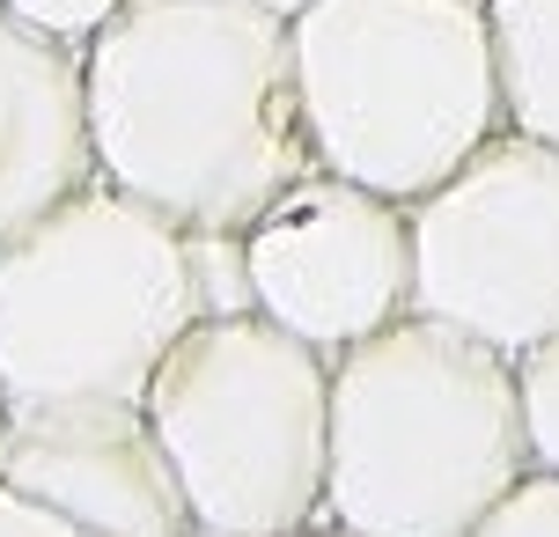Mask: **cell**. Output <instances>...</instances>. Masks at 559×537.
<instances>
[{"instance_id": "1", "label": "cell", "mask_w": 559, "mask_h": 537, "mask_svg": "<svg viewBox=\"0 0 559 537\" xmlns=\"http://www.w3.org/2000/svg\"><path fill=\"white\" fill-rule=\"evenodd\" d=\"M96 177L185 236H243L317 170L295 29L265 0H126L82 45Z\"/></svg>"}, {"instance_id": "2", "label": "cell", "mask_w": 559, "mask_h": 537, "mask_svg": "<svg viewBox=\"0 0 559 537\" xmlns=\"http://www.w3.org/2000/svg\"><path fill=\"white\" fill-rule=\"evenodd\" d=\"M515 479H531V434L501 346L413 310L332 354L324 523L354 537H464Z\"/></svg>"}, {"instance_id": "3", "label": "cell", "mask_w": 559, "mask_h": 537, "mask_svg": "<svg viewBox=\"0 0 559 537\" xmlns=\"http://www.w3.org/2000/svg\"><path fill=\"white\" fill-rule=\"evenodd\" d=\"M214 310L206 236L96 177L0 251V405H140L163 354Z\"/></svg>"}, {"instance_id": "4", "label": "cell", "mask_w": 559, "mask_h": 537, "mask_svg": "<svg viewBox=\"0 0 559 537\" xmlns=\"http://www.w3.org/2000/svg\"><path fill=\"white\" fill-rule=\"evenodd\" d=\"M287 29L317 170L413 206L508 133L486 0H302Z\"/></svg>"}, {"instance_id": "5", "label": "cell", "mask_w": 559, "mask_h": 537, "mask_svg": "<svg viewBox=\"0 0 559 537\" xmlns=\"http://www.w3.org/2000/svg\"><path fill=\"white\" fill-rule=\"evenodd\" d=\"M140 405L199 537H287L324 523L332 354L258 310H214L163 354Z\"/></svg>"}, {"instance_id": "6", "label": "cell", "mask_w": 559, "mask_h": 537, "mask_svg": "<svg viewBox=\"0 0 559 537\" xmlns=\"http://www.w3.org/2000/svg\"><path fill=\"white\" fill-rule=\"evenodd\" d=\"M413 310L508 361L559 332V147L493 133L456 177L413 199Z\"/></svg>"}, {"instance_id": "7", "label": "cell", "mask_w": 559, "mask_h": 537, "mask_svg": "<svg viewBox=\"0 0 559 537\" xmlns=\"http://www.w3.org/2000/svg\"><path fill=\"white\" fill-rule=\"evenodd\" d=\"M236 258L251 310L317 354H346L413 317V206L354 177H295L236 236Z\"/></svg>"}, {"instance_id": "8", "label": "cell", "mask_w": 559, "mask_h": 537, "mask_svg": "<svg viewBox=\"0 0 559 537\" xmlns=\"http://www.w3.org/2000/svg\"><path fill=\"white\" fill-rule=\"evenodd\" d=\"M0 486L96 537H199L147 405L59 397L0 413Z\"/></svg>"}, {"instance_id": "9", "label": "cell", "mask_w": 559, "mask_h": 537, "mask_svg": "<svg viewBox=\"0 0 559 537\" xmlns=\"http://www.w3.org/2000/svg\"><path fill=\"white\" fill-rule=\"evenodd\" d=\"M96 184L82 52L0 8V251Z\"/></svg>"}, {"instance_id": "10", "label": "cell", "mask_w": 559, "mask_h": 537, "mask_svg": "<svg viewBox=\"0 0 559 537\" xmlns=\"http://www.w3.org/2000/svg\"><path fill=\"white\" fill-rule=\"evenodd\" d=\"M486 23L508 126L559 147V0H486Z\"/></svg>"}, {"instance_id": "11", "label": "cell", "mask_w": 559, "mask_h": 537, "mask_svg": "<svg viewBox=\"0 0 559 537\" xmlns=\"http://www.w3.org/2000/svg\"><path fill=\"white\" fill-rule=\"evenodd\" d=\"M515 397H523V434H531V472H559V332L515 354Z\"/></svg>"}, {"instance_id": "12", "label": "cell", "mask_w": 559, "mask_h": 537, "mask_svg": "<svg viewBox=\"0 0 559 537\" xmlns=\"http://www.w3.org/2000/svg\"><path fill=\"white\" fill-rule=\"evenodd\" d=\"M464 537H559V472L515 479Z\"/></svg>"}, {"instance_id": "13", "label": "cell", "mask_w": 559, "mask_h": 537, "mask_svg": "<svg viewBox=\"0 0 559 537\" xmlns=\"http://www.w3.org/2000/svg\"><path fill=\"white\" fill-rule=\"evenodd\" d=\"M15 23H29V29H45V37H59V45H74L82 52L96 29L111 23L126 0H0Z\"/></svg>"}, {"instance_id": "14", "label": "cell", "mask_w": 559, "mask_h": 537, "mask_svg": "<svg viewBox=\"0 0 559 537\" xmlns=\"http://www.w3.org/2000/svg\"><path fill=\"white\" fill-rule=\"evenodd\" d=\"M0 537H96V530H74L67 515L37 509V501H23L15 486H0Z\"/></svg>"}, {"instance_id": "15", "label": "cell", "mask_w": 559, "mask_h": 537, "mask_svg": "<svg viewBox=\"0 0 559 537\" xmlns=\"http://www.w3.org/2000/svg\"><path fill=\"white\" fill-rule=\"evenodd\" d=\"M287 537H354V530H338V523H309V530H287Z\"/></svg>"}, {"instance_id": "16", "label": "cell", "mask_w": 559, "mask_h": 537, "mask_svg": "<svg viewBox=\"0 0 559 537\" xmlns=\"http://www.w3.org/2000/svg\"><path fill=\"white\" fill-rule=\"evenodd\" d=\"M265 8H280V15H295V8H302V0H265Z\"/></svg>"}, {"instance_id": "17", "label": "cell", "mask_w": 559, "mask_h": 537, "mask_svg": "<svg viewBox=\"0 0 559 537\" xmlns=\"http://www.w3.org/2000/svg\"><path fill=\"white\" fill-rule=\"evenodd\" d=\"M0 413H8V405H0Z\"/></svg>"}]
</instances>
